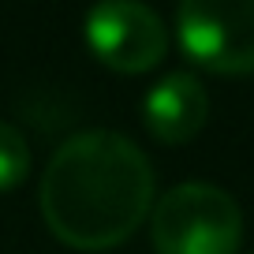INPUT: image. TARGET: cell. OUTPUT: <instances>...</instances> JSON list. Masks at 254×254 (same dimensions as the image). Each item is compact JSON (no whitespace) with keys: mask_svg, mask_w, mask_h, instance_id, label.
I'll return each mask as SVG.
<instances>
[{"mask_svg":"<svg viewBox=\"0 0 254 254\" xmlns=\"http://www.w3.org/2000/svg\"><path fill=\"white\" fill-rule=\"evenodd\" d=\"M153 165L116 131L71 135L41 176V217L75 251H109L135 236L153 206Z\"/></svg>","mask_w":254,"mask_h":254,"instance_id":"cell-1","label":"cell"},{"mask_svg":"<svg viewBox=\"0 0 254 254\" xmlns=\"http://www.w3.org/2000/svg\"><path fill=\"white\" fill-rule=\"evenodd\" d=\"M150 239L157 254H236L243 213L213 183H180L153 206Z\"/></svg>","mask_w":254,"mask_h":254,"instance_id":"cell-2","label":"cell"},{"mask_svg":"<svg viewBox=\"0 0 254 254\" xmlns=\"http://www.w3.org/2000/svg\"><path fill=\"white\" fill-rule=\"evenodd\" d=\"M176 41L206 71H254V0H187L176 8Z\"/></svg>","mask_w":254,"mask_h":254,"instance_id":"cell-3","label":"cell"},{"mask_svg":"<svg viewBox=\"0 0 254 254\" xmlns=\"http://www.w3.org/2000/svg\"><path fill=\"white\" fill-rule=\"evenodd\" d=\"M86 45L112 71L142 75L165 60L168 30L161 15L146 4L109 0L86 11Z\"/></svg>","mask_w":254,"mask_h":254,"instance_id":"cell-4","label":"cell"},{"mask_svg":"<svg viewBox=\"0 0 254 254\" xmlns=\"http://www.w3.org/2000/svg\"><path fill=\"white\" fill-rule=\"evenodd\" d=\"M206 116H209V94L202 86V79L190 71L165 75L161 82L150 86V94L142 101L146 131L165 146L190 142L206 127Z\"/></svg>","mask_w":254,"mask_h":254,"instance_id":"cell-5","label":"cell"},{"mask_svg":"<svg viewBox=\"0 0 254 254\" xmlns=\"http://www.w3.org/2000/svg\"><path fill=\"white\" fill-rule=\"evenodd\" d=\"M30 172V146L8 120H0V190H11Z\"/></svg>","mask_w":254,"mask_h":254,"instance_id":"cell-6","label":"cell"}]
</instances>
